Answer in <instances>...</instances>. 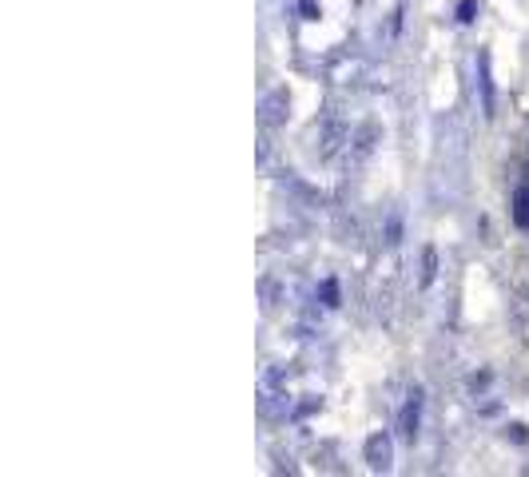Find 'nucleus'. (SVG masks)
I'll return each instance as SVG.
<instances>
[{
	"label": "nucleus",
	"mask_w": 529,
	"mask_h": 477,
	"mask_svg": "<svg viewBox=\"0 0 529 477\" xmlns=\"http://www.w3.org/2000/svg\"><path fill=\"white\" fill-rule=\"evenodd\" d=\"M514 219H518L522 227H529V187L526 191H518V211H514Z\"/></svg>",
	"instance_id": "f03ea898"
},
{
	"label": "nucleus",
	"mask_w": 529,
	"mask_h": 477,
	"mask_svg": "<svg viewBox=\"0 0 529 477\" xmlns=\"http://www.w3.org/2000/svg\"><path fill=\"white\" fill-rule=\"evenodd\" d=\"M366 454H370V466H374V470H382V466L390 462V446H386V438H370Z\"/></svg>",
	"instance_id": "f257e3e1"
}]
</instances>
